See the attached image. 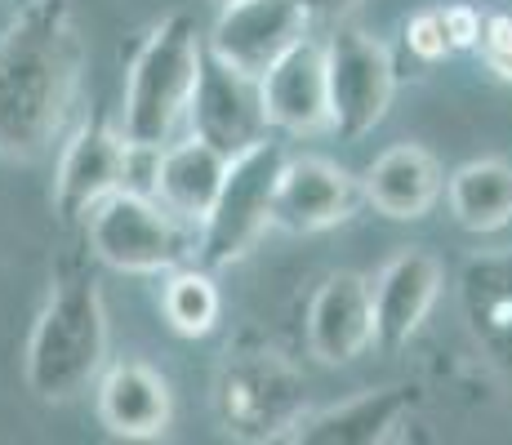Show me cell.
Wrapping results in <instances>:
<instances>
[{
    "label": "cell",
    "instance_id": "cell-1",
    "mask_svg": "<svg viewBox=\"0 0 512 445\" xmlns=\"http://www.w3.org/2000/svg\"><path fill=\"white\" fill-rule=\"evenodd\" d=\"M85 76V36L67 0H23L0 32V156L36 161L63 134Z\"/></svg>",
    "mask_w": 512,
    "mask_h": 445
},
{
    "label": "cell",
    "instance_id": "cell-2",
    "mask_svg": "<svg viewBox=\"0 0 512 445\" xmlns=\"http://www.w3.org/2000/svg\"><path fill=\"white\" fill-rule=\"evenodd\" d=\"M107 365V308L94 276H58L32 325L23 374L32 397L76 401Z\"/></svg>",
    "mask_w": 512,
    "mask_h": 445
},
{
    "label": "cell",
    "instance_id": "cell-3",
    "mask_svg": "<svg viewBox=\"0 0 512 445\" xmlns=\"http://www.w3.org/2000/svg\"><path fill=\"white\" fill-rule=\"evenodd\" d=\"M201 58H205V41L196 32L192 14H170L147 32L143 49L130 63V76H125V112H121L125 143L161 152L179 134V125L187 121V103H192Z\"/></svg>",
    "mask_w": 512,
    "mask_h": 445
},
{
    "label": "cell",
    "instance_id": "cell-4",
    "mask_svg": "<svg viewBox=\"0 0 512 445\" xmlns=\"http://www.w3.org/2000/svg\"><path fill=\"white\" fill-rule=\"evenodd\" d=\"M308 410V379L277 348L232 352L214 383V414L232 441H285Z\"/></svg>",
    "mask_w": 512,
    "mask_h": 445
},
{
    "label": "cell",
    "instance_id": "cell-5",
    "mask_svg": "<svg viewBox=\"0 0 512 445\" xmlns=\"http://www.w3.org/2000/svg\"><path fill=\"white\" fill-rule=\"evenodd\" d=\"M281 165L285 147L272 138H259L254 147L228 156L219 196H214L210 214L196 223L201 227L196 232V267L223 272L259 245V236L272 227V196H277Z\"/></svg>",
    "mask_w": 512,
    "mask_h": 445
},
{
    "label": "cell",
    "instance_id": "cell-6",
    "mask_svg": "<svg viewBox=\"0 0 512 445\" xmlns=\"http://www.w3.org/2000/svg\"><path fill=\"white\" fill-rule=\"evenodd\" d=\"M85 236L98 263L130 276H161L179 267L192 250L183 219H174L152 192L116 187L85 214Z\"/></svg>",
    "mask_w": 512,
    "mask_h": 445
},
{
    "label": "cell",
    "instance_id": "cell-7",
    "mask_svg": "<svg viewBox=\"0 0 512 445\" xmlns=\"http://www.w3.org/2000/svg\"><path fill=\"white\" fill-rule=\"evenodd\" d=\"M326 49V85H330V130L339 138H366L388 116L397 94V67L388 45L357 23H339Z\"/></svg>",
    "mask_w": 512,
    "mask_h": 445
},
{
    "label": "cell",
    "instance_id": "cell-8",
    "mask_svg": "<svg viewBox=\"0 0 512 445\" xmlns=\"http://www.w3.org/2000/svg\"><path fill=\"white\" fill-rule=\"evenodd\" d=\"M308 27L312 18L294 0H223L205 36V54L259 81L285 49L308 36Z\"/></svg>",
    "mask_w": 512,
    "mask_h": 445
},
{
    "label": "cell",
    "instance_id": "cell-9",
    "mask_svg": "<svg viewBox=\"0 0 512 445\" xmlns=\"http://www.w3.org/2000/svg\"><path fill=\"white\" fill-rule=\"evenodd\" d=\"M187 125H192L196 138L219 147L223 156H236V152H245V147H254L259 138H268L259 81L245 72H232L228 63L205 54L201 72H196L192 103H187Z\"/></svg>",
    "mask_w": 512,
    "mask_h": 445
},
{
    "label": "cell",
    "instance_id": "cell-10",
    "mask_svg": "<svg viewBox=\"0 0 512 445\" xmlns=\"http://www.w3.org/2000/svg\"><path fill=\"white\" fill-rule=\"evenodd\" d=\"M361 205V183L326 156H285L277 196H272V227L294 236L330 232L348 223Z\"/></svg>",
    "mask_w": 512,
    "mask_h": 445
},
{
    "label": "cell",
    "instance_id": "cell-11",
    "mask_svg": "<svg viewBox=\"0 0 512 445\" xmlns=\"http://www.w3.org/2000/svg\"><path fill=\"white\" fill-rule=\"evenodd\" d=\"M130 183V143L107 121H85L67 138L54 174V205L63 223H81L107 192Z\"/></svg>",
    "mask_w": 512,
    "mask_h": 445
},
{
    "label": "cell",
    "instance_id": "cell-12",
    "mask_svg": "<svg viewBox=\"0 0 512 445\" xmlns=\"http://www.w3.org/2000/svg\"><path fill=\"white\" fill-rule=\"evenodd\" d=\"M263 116L268 130H285L294 138L330 130V85H326V49L312 36L290 45L268 72L259 76Z\"/></svg>",
    "mask_w": 512,
    "mask_h": 445
},
{
    "label": "cell",
    "instance_id": "cell-13",
    "mask_svg": "<svg viewBox=\"0 0 512 445\" xmlns=\"http://www.w3.org/2000/svg\"><path fill=\"white\" fill-rule=\"evenodd\" d=\"M441 294V263L428 250H397L370 281L374 303V343L388 352H401L428 321L432 303Z\"/></svg>",
    "mask_w": 512,
    "mask_h": 445
},
{
    "label": "cell",
    "instance_id": "cell-14",
    "mask_svg": "<svg viewBox=\"0 0 512 445\" xmlns=\"http://www.w3.org/2000/svg\"><path fill=\"white\" fill-rule=\"evenodd\" d=\"M374 343L370 281L361 272L326 276L308 308V352L321 365H348Z\"/></svg>",
    "mask_w": 512,
    "mask_h": 445
},
{
    "label": "cell",
    "instance_id": "cell-15",
    "mask_svg": "<svg viewBox=\"0 0 512 445\" xmlns=\"http://www.w3.org/2000/svg\"><path fill=\"white\" fill-rule=\"evenodd\" d=\"M459 303L477 348L512 374V250L472 254L459 276Z\"/></svg>",
    "mask_w": 512,
    "mask_h": 445
},
{
    "label": "cell",
    "instance_id": "cell-16",
    "mask_svg": "<svg viewBox=\"0 0 512 445\" xmlns=\"http://www.w3.org/2000/svg\"><path fill=\"white\" fill-rule=\"evenodd\" d=\"M98 419L112 437L152 441L170 428L174 397L170 383L143 361H121L98 374Z\"/></svg>",
    "mask_w": 512,
    "mask_h": 445
},
{
    "label": "cell",
    "instance_id": "cell-17",
    "mask_svg": "<svg viewBox=\"0 0 512 445\" xmlns=\"http://www.w3.org/2000/svg\"><path fill=\"white\" fill-rule=\"evenodd\" d=\"M228 174V156L219 147H210L205 138L187 134L179 143H165L156 152V165H152V187L147 192L183 223H201L210 214L214 196H219V183Z\"/></svg>",
    "mask_w": 512,
    "mask_h": 445
},
{
    "label": "cell",
    "instance_id": "cell-18",
    "mask_svg": "<svg viewBox=\"0 0 512 445\" xmlns=\"http://www.w3.org/2000/svg\"><path fill=\"white\" fill-rule=\"evenodd\" d=\"M441 196V165L428 147L397 143L379 156V161L361 178V201H370L383 219H423Z\"/></svg>",
    "mask_w": 512,
    "mask_h": 445
},
{
    "label": "cell",
    "instance_id": "cell-19",
    "mask_svg": "<svg viewBox=\"0 0 512 445\" xmlns=\"http://www.w3.org/2000/svg\"><path fill=\"white\" fill-rule=\"evenodd\" d=\"M410 410V388H374L361 397L326 405V410H303V419L290 428L285 441L299 445H374L388 441L401 414Z\"/></svg>",
    "mask_w": 512,
    "mask_h": 445
},
{
    "label": "cell",
    "instance_id": "cell-20",
    "mask_svg": "<svg viewBox=\"0 0 512 445\" xmlns=\"http://www.w3.org/2000/svg\"><path fill=\"white\" fill-rule=\"evenodd\" d=\"M450 214L468 232H499L512 223V165L499 156L468 161L446 183Z\"/></svg>",
    "mask_w": 512,
    "mask_h": 445
},
{
    "label": "cell",
    "instance_id": "cell-21",
    "mask_svg": "<svg viewBox=\"0 0 512 445\" xmlns=\"http://www.w3.org/2000/svg\"><path fill=\"white\" fill-rule=\"evenodd\" d=\"M161 312L183 339H205L219 321V285L205 267H170L161 290Z\"/></svg>",
    "mask_w": 512,
    "mask_h": 445
},
{
    "label": "cell",
    "instance_id": "cell-22",
    "mask_svg": "<svg viewBox=\"0 0 512 445\" xmlns=\"http://www.w3.org/2000/svg\"><path fill=\"white\" fill-rule=\"evenodd\" d=\"M477 49H481V63L499 76V81L512 85V14H490L481 18V32H477Z\"/></svg>",
    "mask_w": 512,
    "mask_h": 445
},
{
    "label": "cell",
    "instance_id": "cell-23",
    "mask_svg": "<svg viewBox=\"0 0 512 445\" xmlns=\"http://www.w3.org/2000/svg\"><path fill=\"white\" fill-rule=\"evenodd\" d=\"M406 45H410V54H415V58H423V63H437V58L450 54L446 27H441L437 9H419V14L410 18V23H406Z\"/></svg>",
    "mask_w": 512,
    "mask_h": 445
},
{
    "label": "cell",
    "instance_id": "cell-24",
    "mask_svg": "<svg viewBox=\"0 0 512 445\" xmlns=\"http://www.w3.org/2000/svg\"><path fill=\"white\" fill-rule=\"evenodd\" d=\"M437 14H441V27H446L450 54H455V49H472V45H477L481 14L468 5V0H450V5H437Z\"/></svg>",
    "mask_w": 512,
    "mask_h": 445
},
{
    "label": "cell",
    "instance_id": "cell-25",
    "mask_svg": "<svg viewBox=\"0 0 512 445\" xmlns=\"http://www.w3.org/2000/svg\"><path fill=\"white\" fill-rule=\"evenodd\" d=\"M294 5H299L308 18H321V23H339L343 14H352V9L361 5V0H294Z\"/></svg>",
    "mask_w": 512,
    "mask_h": 445
},
{
    "label": "cell",
    "instance_id": "cell-26",
    "mask_svg": "<svg viewBox=\"0 0 512 445\" xmlns=\"http://www.w3.org/2000/svg\"><path fill=\"white\" fill-rule=\"evenodd\" d=\"M214 5H223V0H214Z\"/></svg>",
    "mask_w": 512,
    "mask_h": 445
},
{
    "label": "cell",
    "instance_id": "cell-27",
    "mask_svg": "<svg viewBox=\"0 0 512 445\" xmlns=\"http://www.w3.org/2000/svg\"><path fill=\"white\" fill-rule=\"evenodd\" d=\"M18 5H23V0H18Z\"/></svg>",
    "mask_w": 512,
    "mask_h": 445
}]
</instances>
